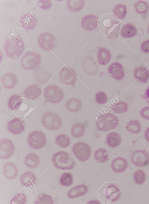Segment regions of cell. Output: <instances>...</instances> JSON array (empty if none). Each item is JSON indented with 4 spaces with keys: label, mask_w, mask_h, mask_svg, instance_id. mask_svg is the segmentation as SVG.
Listing matches in <instances>:
<instances>
[{
    "label": "cell",
    "mask_w": 149,
    "mask_h": 204,
    "mask_svg": "<svg viewBox=\"0 0 149 204\" xmlns=\"http://www.w3.org/2000/svg\"><path fill=\"white\" fill-rule=\"evenodd\" d=\"M119 22L113 15L106 13L98 22V29L105 36L112 37L118 31Z\"/></svg>",
    "instance_id": "cell-1"
},
{
    "label": "cell",
    "mask_w": 149,
    "mask_h": 204,
    "mask_svg": "<svg viewBox=\"0 0 149 204\" xmlns=\"http://www.w3.org/2000/svg\"><path fill=\"white\" fill-rule=\"evenodd\" d=\"M3 47L6 56L13 59L19 57L24 50L23 42L20 38L17 36L7 39Z\"/></svg>",
    "instance_id": "cell-2"
},
{
    "label": "cell",
    "mask_w": 149,
    "mask_h": 204,
    "mask_svg": "<svg viewBox=\"0 0 149 204\" xmlns=\"http://www.w3.org/2000/svg\"><path fill=\"white\" fill-rule=\"evenodd\" d=\"M52 162L55 167L62 170L73 168L76 162L66 152L61 151L54 153L52 157Z\"/></svg>",
    "instance_id": "cell-3"
},
{
    "label": "cell",
    "mask_w": 149,
    "mask_h": 204,
    "mask_svg": "<svg viewBox=\"0 0 149 204\" xmlns=\"http://www.w3.org/2000/svg\"><path fill=\"white\" fill-rule=\"evenodd\" d=\"M119 120L117 116L108 112L99 116L96 123L97 128L100 131L106 132L114 129L118 125Z\"/></svg>",
    "instance_id": "cell-4"
},
{
    "label": "cell",
    "mask_w": 149,
    "mask_h": 204,
    "mask_svg": "<svg viewBox=\"0 0 149 204\" xmlns=\"http://www.w3.org/2000/svg\"><path fill=\"white\" fill-rule=\"evenodd\" d=\"M41 122L47 129L54 131L59 129L61 127L62 120L60 115L57 113L52 111H47L42 114Z\"/></svg>",
    "instance_id": "cell-5"
},
{
    "label": "cell",
    "mask_w": 149,
    "mask_h": 204,
    "mask_svg": "<svg viewBox=\"0 0 149 204\" xmlns=\"http://www.w3.org/2000/svg\"><path fill=\"white\" fill-rule=\"evenodd\" d=\"M41 57L38 53L32 51L26 52L22 57L21 64L22 67L27 70H32L39 66Z\"/></svg>",
    "instance_id": "cell-6"
},
{
    "label": "cell",
    "mask_w": 149,
    "mask_h": 204,
    "mask_svg": "<svg viewBox=\"0 0 149 204\" xmlns=\"http://www.w3.org/2000/svg\"><path fill=\"white\" fill-rule=\"evenodd\" d=\"M44 94L46 100L53 103H59L64 96L63 90L56 85H50L45 87Z\"/></svg>",
    "instance_id": "cell-7"
},
{
    "label": "cell",
    "mask_w": 149,
    "mask_h": 204,
    "mask_svg": "<svg viewBox=\"0 0 149 204\" xmlns=\"http://www.w3.org/2000/svg\"><path fill=\"white\" fill-rule=\"evenodd\" d=\"M72 151L77 159L82 162H84L90 157L91 149L89 145L86 143L79 142L73 145Z\"/></svg>",
    "instance_id": "cell-8"
},
{
    "label": "cell",
    "mask_w": 149,
    "mask_h": 204,
    "mask_svg": "<svg viewBox=\"0 0 149 204\" xmlns=\"http://www.w3.org/2000/svg\"><path fill=\"white\" fill-rule=\"evenodd\" d=\"M27 140L30 147L36 150L42 148L46 143L45 135L40 131H35L31 132L28 136Z\"/></svg>",
    "instance_id": "cell-9"
},
{
    "label": "cell",
    "mask_w": 149,
    "mask_h": 204,
    "mask_svg": "<svg viewBox=\"0 0 149 204\" xmlns=\"http://www.w3.org/2000/svg\"><path fill=\"white\" fill-rule=\"evenodd\" d=\"M102 193L108 202H114L118 201L121 196V190L113 182H107L102 186Z\"/></svg>",
    "instance_id": "cell-10"
},
{
    "label": "cell",
    "mask_w": 149,
    "mask_h": 204,
    "mask_svg": "<svg viewBox=\"0 0 149 204\" xmlns=\"http://www.w3.org/2000/svg\"><path fill=\"white\" fill-rule=\"evenodd\" d=\"M59 78L62 83L68 85L74 86L77 78V75L73 68L65 66L60 70Z\"/></svg>",
    "instance_id": "cell-11"
},
{
    "label": "cell",
    "mask_w": 149,
    "mask_h": 204,
    "mask_svg": "<svg viewBox=\"0 0 149 204\" xmlns=\"http://www.w3.org/2000/svg\"><path fill=\"white\" fill-rule=\"evenodd\" d=\"M55 38L51 33L43 32L39 35L38 38V43L40 48L45 51H50L55 47Z\"/></svg>",
    "instance_id": "cell-12"
},
{
    "label": "cell",
    "mask_w": 149,
    "mask_h": 204,
    "mask_svg": "<svg viewBox=\"0 0 149 204\" xmlns=\"http://www.w3.org/2000/svg\"><path fill=\"white\" fill-rule=\"evenodd\" d=\"M131 161L136 167L146 166L149 163V153L146 150H136L131 155Z\"/></svg>",
    "instance_id": "cell-13"
},
{
    "label": "cell",
    "mask_w": 149,
    "mask_h": 204,
    "mask_svg": "<svg viewBox=\"0 0 149 204\" xmlns=\"http://www.w3.org/2000/svg\"><path fill=\"white\" fill-rule=\"evenodd\" d=\"M15 147L9 139L3 138L0 140V158L6 159L11 156L14 153Z\"/></svg>",
    "instance_id": "cell-14"
},
{
    "label": "cell",
    "mask_w": 149,
    "mask_h": 204,
    "mask_svg": "<svg viewBox=\"0 0 149 204\" xmlns=\"http://www.w3.org/2000/svg\"><path fill=\"white\" fill-rule=\"evenodd\" d=\"M24 122L16 117L9 122L7 124L8 131L14 134H21L24 130Z\"/></svg>",
    "instance_id": "cell-15"
},
{
    "label": "cell",
    "mask_w": 149,
    "mask_h": 204,
    "mask_svg": "<svg viewBox=\"0 0 149 204\" xmlns=\"http://www.w3.org/2000/svg\"><path fill=\"white\" fill-rule=\"evenodd\" d=\"M98 18L93 15H88L82 17L81 25L85 30L87 31L96 29L97 27Z\"/></svg>",
    "instance_id": "cell-16"
},
{
    "label": "cell",
    "mask_w": 149,
    "mask_h": 204,
    "mask_svg": "<svg viewBox=\"0 0 149 204\" xmlns=\"http://www.w3.org/2000/svg\"><path fill=\"white\" fill-rule=\"evenodd\" d=\"M108 72L111 77L117 80H121L123 78L124 73L122 65L117 62L111 63L108 68Z\"/></svg>",
    "instance_id": "cell-17"
},
{
    "label": "cell",
    "mask_w": 149,
    "mask_h": 204,
    "mask_svg": "<svg viewBox=\"0 0 149 204\" xmlns=\"http://www.w3.org/2000/svg\"><path fill=\"white\" fill-rule=\"evenodd\" d=\"M1 80L3 86L5 88L12 89L16 85L18 79L16 75L13 73L8 72L3 75Z\"/></svg>",
    "instance_id": "cell-18"
},
{
    "label": "cell",
    "mask_w": 149,
    "mask_h": 204,
    "mask_svg": "<svg viewBox=\"0 0 149 204\" xmlns=\"http://www.w3.org/2000/svg\"><path fill=\"white\" fill-rule=\"evenodd\" d=\"M3 174L6 178L12 180L15 178L18 174V171L15 164L11 162H8L3 165Z\"/></svg>",
    "instance_id": "cell-19"
},
{
    "label": "cell",
    "mask_w": 149,
    "mask_h": 204,
    "mask_svg": "<svg viewBox=\"0 0 149 204\" xmlns=\"http://www.w3.org/2000/svg\"><path fill=\"white\" fill-rule=\"evenodd\" d=\"M41 93V87L37 84H33L26 87L23 94L25 97L29 98L32 100H34L38 98Z\"/></svg>",
    "instance_id": "cell-20"
},
{
    "label": "cell",
    "mask_w": 149,
    "mask_h": 204,
    "mask_svg": "<svg viewBox=\"0 0 149 204\" xmlns=\"http://www.w3.org/2000/svg\"><path fill=\"white\" fill-rule=\"evenodd\" d=\"M128 166V162L125 159L118 157L114 159L111 165L113 170L116 173H120L125 171Z\"/></svg>",
    "instance_id": "cell-21"
},
{
    "label": "cell",
    "mask_w": 149,
    "mask_h": 204,
    "mask_svg": "<svg viewBox=\"0 0 149 204\" xmlns=\"http://www.w3.org/2000/svg\"><path fill=\"white\" fill-rule=\"evenodd\" d=\"M82 105L81 100L77 98H72L66 102L65 107L66 110L72 113H76L79 111Z\"/></svg>",
    "instance_id": "cell-22"
},
{
    "label": "cell",
    "mask_w": 149,
    "mask_h": 204,
    "mask_svg": "<svg viewBox=\"0 0 149 204\" xmlns=\"http://www.w3.org/2000/svg\"><path fill=\"white\" fill-rule=\"evenodd\" d=\"M22 28L31 29L36 25L37 21L36 19L31 14L27 13L23 15L20 19Z\"/></svg>",
    "instance_id": "cell-23"
},
{
    "label": "cell",
    "mask_w": 149,
    "mask_h": 204,
    "mask_svg": "<svg viewBox=\"0 0 149 204\" xmlns=\"http://www.w3.org/2000/svg\"><path fill=\"white\" fill-rule=\"evenodd\" d=\"M97 57L98 63L103 65L108 64L111 59L110 51L104 47H98Z\"/></svg>",
    "instance_id": "cell-24"
},
{
    "label": "cell",
    "mask_w": 149,
    "mask_h": 204,
    "mask_svg": "<svg viewBox=\"0 0 149 204\" xmlns=\"http://www.w3.org/2000/svg\"><path fill=\"white\" fill-rule=\"evenodd\" d=\"M88 191V187L86 185H79L69 190L68 193V196L70 198H77L86 194Z\"/></svg>",
    "instance_id": "cell-25"
},
{
    "label": "cell",
    "mask_w": 149,
    "mask_h": 204,
    "mask_svg": "<svg viewBox=\"0 0 149 204\" xmlns=\"http://www.w3.org/2000/svg\"><path fill=\"white\" fill-rule=\"evenodd\" d=\"M20 180L23 185L29 188L34 186L36 181V177L32 172L28 171L20 176Z\"/></svg>",
    "instance_id": "cell-26"
},
{
    "label": "cell",
    "mask_w": 149,
    "mask_h": 204,
    "mask_svg": "<svg viewBox=\"0 0 149 204\" xmlns=\"http://www.w3.org/2000/svg\"><path fill=\"white\" fill-rule=\"evenodd\" d=\"M82 63V68L83 71L86 74L93 75L96 74L98 70L96 63L91 59L87 58Z\"/></svg>",
    "instance_id": "cell-27"
},
{
    "label": "cell",
    "mask_w": 149,
    "mask_h": 204,
    "mask_svg": "<svg viewBox=\"0 0 149 204\" xmlns=\"http://www.w3.org/2000/svg\"><path fill=\"white\" fill-rule=\"evenodd\" d=\"M134 74L136 80L144 83L147 82L149 78V72L144 66H140L136 68L134 71Z\"/></svg>",
    "instance_id": "cell-28"
},
{
    "label": "cell",
    "mask_w": 149,
    "mask_h": 204,
    "mask_svg": "<svg viewBox=\"0 0 149 204\" xmlns=\"http://www.w3.org/2000/svg\"><path fill=\"white\" fill-rule=\"evenodd\" d=\"M107 145L111 148H114L120 145L121 143V138L119 134L115 131L109 133L106 139Z\"/></svg>",
    "instance_id": "cell-29"
},
{
    "label": "cell",
    "mask_w": 149,
    "mask_h": 204,
    "mask_svg": "<svg viewBox=\"0 0 149 204\" xmlns=\"http://www.w3.org/2000/svg\"><path fill=\"white\" fill-rule=\"evenodd\" d=\"M25 164L29 168H35L38 166L40 159L39 157L34 153H30L25 157Z\"/></svg>",
    "instance_id": "cell-30"
},
{
    "label": "cell",
    "mask_w": 149,
    "mask_h": 204,
    "mask_svg": "<svg viewBox=\"0 0 149 204\" xmlns=\"http://www.w3.org/2000/svg\"><path fill=\"white\" fill-rule=\"evenodd\" d=\"M137 34L136 28L133 25L127 23L123 25L120 31L121 36L125 38L132 37Z\"/></svg>",
    "instance_id": "cell-31"
},
{
    "label": "cell",
    "mask_w": 149,
    "mask_h": 204,
    "mask_svg": "<svg viewBox=\"0 0 149 204\" xmlns=\"http://www.w3.org/2000/svg\"><path fill=\"white\" fill-rule=\"evenodd\" d=\"M94 156L96 161L99 163H103L108 159V152L106 149L100 148L95 152Z\"/></svg>",
    "instance_id": "cell-32"
},
{
    "label": "cell",
    "mask_w": 149,
    "mask_h": 204,
    "mask_svg": "<svg viewBox=\"0 0 149 204\" xmlns=\"http://www.w3.org/2000/svg\"><path fill=\"white\" fill-rule=\"evenodd\" d=\"M127 131L132 134H136L139 133L141 129V126L137 120H132L126 124Z\"/></svg>",
    "instance_id": "cell-33"
},
{
    "label": "cell",
    "mask_w": 149,
    "mask_h": 204,
    "mask_svg": "<svg viewBox=\"0 0 149 204\" xmlns=\"http://www.w3.org/2000/svg\"><path fill=\"white\" fill-rule=\"evenodd\" d=\"M71 133L74 137L78 138L83 136L85 131V129L83 124L80 123L74 124L71 129Z\"/></svg>",
    "instance_id": "cell-34"
},
{
    "label": "cell",
    "mask_w": 149,
    "mask_h": 204,
    "mask_svg": "<svg viewBox=\"0 0 149 204\" xmlns=\"http://www.w3.org/2000/svg\"><path fill=\"white\" fill-rule=\"evenodd\" d=\"M84 4V0H68L67 6L70 11L77 12L83 8Z\"/></svg>",
    "instance_id": "cell-35"
},
{
    "label": "cell",
    "mask_w": 149,
    "mask_h": 204,
    "mask_svg": "<svg viewBox=\"0 0 149 204\" xmlns=\"http://www.w3.org/2000/svg\"><path fill=\"white\" fill-rule=\"evenodd\" d=\"M22 102V99L20 96L14 95L10 97L8 101V106L11 109L14 110L19 107Z\"/></svg>",
    "instance_id": "cell-36"
},
{
    "label": "cell",
    "mask_w": 149,
    "mask_h": 204,
    "mask_svg": "<svg viewBox=\"0 0 149 204\" xmlns=\"http://www.w3.org/2000/svg\"><path fill=\"white\" fill-rule=\"evenodd\" d=\"M55 142L56 145L63 148L67 147L70 143L69 137L65 134H61L57 136Z\"/></svg>",
    "instance_id": "cell-37"
},
{
    "label": "cell",
    "mask_w": 149,
    "mask_h": 204,
    "mask_svg": "<svg viewBox=\"0 0 149 204\" xmlns=\"http://www.w3.org/2000/svg\"><path fill=\"white\" fill-rule=\"evenodd\" d=\"M113 12L119 19H123L125 17L127 13L126 6L123 4H117L114 8Z\"/></svg>",
    "instance_id": "cell-38"
},
{
    "label": "cell",
    "mask_w": 149,
    "mask_h": 204,
    "mask_svg": "<svg viewBox=\"0 0 149 204\" xmlns=\"http://www.w3.org/2000/svg\"><path fill=\"white\" fill-rule=\"evenodd\" d=\"M128 105L125 102L121 101L114 104L111 110L115 113H121L128 110Z\"/></svg>",
    "instance_id": "cell-39"
},
{
    "label": "cell",
    "mask_w": 149,
    "mask_h": 204,
    "mask_svg": "<svg viewBox=\"0 0 149 204\" xmlns=\"http://www.w3.org/2000/svg\"><path fill=\"white\" fill-rule=\"evenodd\" d=\"M73 177L69 173H65L62 174L60 177V182L63 186H68L73 183Z\"/></svg>",
    "instance_id": "cell-40"
},
{
    "label": "cell",
    "mask_w": 149,
    "mask_h": 204,
    "mask_svg": "<svg viewBox=\"0 0 149 204\" xmlns=\"http://www.w3.org/2000/svg\"><path fill=\"white\" fill-rule=\"evenodd\" d=\"M54 202L52 197L44 193L38 195L37 200L35 202V204H53Z\"/></svg>",
    "instance_id": "cell-41"
},
{
    "label": "cell",
    "mask_w": 149,
    "mask_h": 204,
    "mask_svg": "<svg viewBox=\"0 0 149 204\" xmlns=\"http://www.w3.org/2000/svg\"><path fill=\"white\" fill-rule=\"evenodd\" d=\"M136 12L139 14H145L148 9V6L147 2L142 0L139 1L135 5Z\"/></svg>",
    "instance_id": "cell-42"
},
{
    "label": "cell",
    "mask_w": 149,
    "mask_h": 204,
    "mask_svg": "<svg viewBox=\"0 0 149 204\" xmlns=\"http://www.w3.org/2000/svg\"><path fill=\"white\" fill-rule=\"evenodd\" d=\"M134 178L136 184H141L145 181L146 175L143 170L138 169L135 172L134 175Z\"/></svg>",
    "instance_id": "cell-43"
},
{
    "label": "cell",
    "mask_w": 149,
    "mask_h": 204,
    "mask_svg": "<svg viewBox=\"0 0 149 204\" xmlns=\"http://www.w3.org/2000/svg\"><path fill=\"white\" fill-rule=\"evenodd\" d=\"M26 198L25 194L20 192L16 194L9 202L10 204H24L26 203Z\"/></svg>",
    "instance_id": "cell-44"
},
{
    "label": "cell",
    "mask_w": 149,
    "mask_h": 204,
    "mask_svg": "<svg viewBox=\"0 0 149 204\" xmlns=\"http://www.w3.org/2000/svg\"><path fill=\"white\" fill-rule=\"evenodd\" d=\"M107 100V94L102 91H99L97 93L95 96V100L96 103L99 104H105Z\"/></svg>",
    "instance_id": "cell-45"
},
{
    "label": "cell",
    "mask_w": 149,
    "mask_h": 204,
    "mask_svg": "<svg viewBox=\"0 0 149 204\" xmlns=\"http://www.w3.org/2000/svg\"><path fill=\"white\" fill-rule=\"evenodd\" d=\"M140 114L142 117L149 120V106H146L140 110Z\"/></svg>",
    "instance_id": "cell-46"
},
{
    "label": "cell",
    "mask_w": 149,
    "mask_h": 204,
    "mask_svg": "<svg viewBox=\"0 0 149 204\" xmlns=\"http://www.w3.org/2000/svg\"><path fill=\"white\" fill-rule=\"evenodd\" d=\"M142 51L145 53H149V39L143 42L141 45Z\"/></svg>",
    "instance_id": "cell-47"
},
{
    "label": "cell",
    "mask_w": 149,
    "mask_h": 204,
    "mask_svg": "<svg viewBox=\"0 0 149 204\" xmlns=\"http://www.w3.org/2000/svg\"><path fill=\"white\" fill-rule=\"evenodd\" d=\"M39 2L40 4V7L45 9H48L50 8L51 6V3L49 2V1H39Z\"/></svg>",
    "instance_id": "cell-48"
},
{
    "label": "cell",
    "mask_w": 149,
    "mask_h": 204,
    "mask_svg": "<svg viewBox=\"0 0 149 204\" xmlns=\"http://www.w3.org/2000/svg\"><path fill=\"white\" fill-rule=\"evenodd\" d=\"M144 136L146 140L149 142V127L146 129L144 132Z\"/></svg>",
    "instance_id": "cell-49"
},
{
    "label": "cell",
    "mask_w": 149,
    "mask_h": 204,
    "mask_svg": "<svg viewBox=\"0 0 149 204\" xmlns=\"http://www.w3.org/2000/svg\"><path fill=\"white\" fill-rule=\"evenodd\" d=\"M144 98L149 103V87L146 89L144 94Z\"/></svg>",
    "instance_id": "cell-50"
},
{
    "label": "cell",
    "mask_w": 149,
    "mask_h": 204,
    "mask_svg": "<svg viewBox=\"0 0 149 204\" xmlns=\"http://www.w3.org/2000/svg\"><path fill=\"white\" fill-rule=\"evenodd\" d=\"M148 34H149V25L148 27Z\"/></svg>",
    "instance_id": "cell-51"
}]
</instances>
